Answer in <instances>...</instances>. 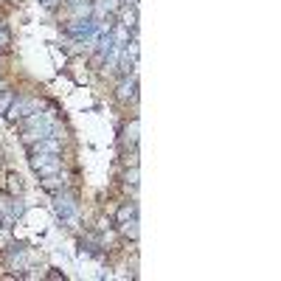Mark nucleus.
I'll return each instance as SVG.
<instances>
[{
    "instance_id": "1",
    "label": "nucleus",
    "mask_w": 281,
    "mask_h": 281,
    "mask_svg": "<svg viewBox=\"0 0 281 281\" xmlns=\"http://www.w3.org/2000/svg\"><path fill=\"white\" fill-rule=\"evenodd\" d=\"M31 169L37 171L40 178L59 174L62 171V158L56 152H37V155H31Z\"/></svg>"
},
{
    "instance_id": "2",
    "label": "nucleus",
    "mask_w": 281,
    "mask_h": 281,
    "mask_svg": "<svg viewBox=\"0 0 281 281\" xmlns=\"http://www.w3.org/2000/svg\"><path fill=\"white\" fill-rule=\"evenodd\" d=\"M37 110H40V104L34 101V98H14L9 113H6V118L9 121H20V118L31 116V113H37Z\"/></svg>"
},
{
    "instance_id": "3",
    "label": "nucleus",
    "mask_w": 281,
    "mask_h": 281,
    "mask_svg": "<svg viewBox=\"0 0 281 281\" xmlns=\"http://www.w3.org/2000/svg\"><path fill=\"white\" fill-rule=\"evenodd\" d=\"M116 96L121 98V101H129V98H138V79H129V76H124L121 82H118V90H116Z\"/></svg>"
},
{
    "instance_id": "4",
    "label": "nucleus",
    "mask_w": 281,
    "mask_h": 281,
    "mask_svg": "<svg viewBox=\"0 0 281 281\" xmlns=\"http://www.w3.org/2000/svg\"><path fill=\"white\" fill-rule=\"evenodd\" d=\"M40 186H43L45 191H51V194H59V191L65 189V180H62V171H59V174H48V178H40Z\"/></svg>"
},
{
    "instance_id": "5",
    "label": "nucleus",
    "mask_w": 281,
    "mask_h": 281,
    "mask_svg": "<svg viewBox=\"0 0 281 281\" xmlns=\"http://www.w3.org/2000/svg\"><path fill=\"white\" fill-rule=\"evenodd\" d=\"M121 236L124 239H138V220H135V217H129L127 222H121Z\"/></svg>"
},
{
    "instance_id": "6",
    "label": "nucleus",
    "mask_w": 281,
    "mask_h": 281,
    "mask_svg": "<svg viewBox=\"0 0 281 281\" xmlns=\"http://www.w3.org/2000/svg\"><path fill=\"white\" fill-rule=\"evenodd\" d=\"M121 20L124 23H118V25H124V28H138V14H135V6L132 9H124V14H121Z\"/></svg>"
},
{
    "instance_id": "7",
    "label": "nucleus",
    "mask_w": 281,
    "mask_h": 281,
    "mask_svg": "<svg viewBox=\"0 0 281 281\" xmlns=\"http://www.w3.org/2000/svg\"><path fill=\"white\" fill-rule=\"evenodd\" d=\"M9 211H12V220H20V217L25 214V205H23V200L12 194V200H9Z\"/></svg>"
},
{
    "instance_id": "8",
    "label": "nucleus",
    "mask_w": 281,
    "mask_h": 281,
    "mask_svg": "<svg viewBox=\"0 0 281 281\" xmlns=\"http://www.w3.org/2000/svg\"><path fill=\"white\" fill-rule=\"evenodd\" d=\"M14 98H17V96H14V90H9V87H6L3 93H0V113H3V116L9 113V107H12Z\"/></svg>"
},
{
    "instance_id": "9",
    "label": "nucleus",
    "mask_w": 281,
    "mask_h": 281,
    "mask_svg": "<svg viewBox=\"0 0 281 281\" xmlns=\"http://www.w3.org/2000/svg\"><path fill=\"white\" fill-rule=\"evenodd\" d=\"M129 217H135V202H124L121 208H118V214H116V220L118 222H127Z\"/></svg>"
},
{
    "instance_id": "10",
    "label": "nucleus",
    "mask_w": 281,
    "mask_h": 281,
    "mask_svg": "<svg viewBox=\"0 0 281 281\" xmlns=\"http://www.w3.org/2000/svg\"><path fill=\"white\" fill-rule=\"evenodd\" d=\"M20 191H23V178L12 171V174H9V194H14V197H17Z\"/></svg>"
},
{
    "instance_id": "11",
    "label": "nucleus",
    "mask_w": 281,
    "mask_h": 281,
    "mask_svg": "<svg viewBox=\"0 0 281 281\" xmlns=\"http://www.w3.org/2000/svg\"><path fill=\"white\" fill-rule=\"evenodd\" d=\"M124 183H127V186H132V189L138 186V166H132V169L127 171V178H124Z\"/></svg>"
},
{
    "instance_id": "12",
    "label": "nucleus",
    "mask_w": 281,
    "mask_h": 281,
    "mask_svg": "<svg viewBox=\"0 0 281 281\" xmlns=\"http://www.w3.org/2000/svg\"><path fill=\"white\" fill-rule=\"evenodd\" d=\"M116 0H98V12H116Z\"/></svg>"
},
{
    "instance_id": "13",
    "label": "nucleus",
    "mask_w": 281,
    "mask_h": 281,
    "mask_svg": "<svg viewBox=\"0 0 281 281\" xmlns=\"http://www.w3.org/2000/svg\"><path fill=\"white\" fill-rule=\"evenodd\" d=\"M127 138H129V144H135V140H138V121H132V127L127 129Z\"/></svg>"
},
{
    "instance_id": "14",
    "label": "nucleus",
    "mask_w": 281,
    "mask_h": 281,
    "mask_svg": "<svg viewBox=\"0 0 281 281\" xmlns=\"http://www.w3.org/2000/svg\"><path fill=\"white\" fill-rule=\"evenodd\" d=\"M104 62H107V59H104V54H96V56L90 59V65H93V67H101Z\"/></svg>"
},
{
    "instance_id": "15",
    "label": "nucleus",
    "mask_w": 281,
    "mask_h": 281,
    "mask_svg": "<svg viewBox=\"0 0 281 281\" xmlns=\"http://www.w3.org/2000/svg\"><path fill=\"white\" fill-rule=\"evenodd\" d=\"M124 163H127V166H138V152H132L129 158H124Z\"/></svg>"
},
{
    "instance_id": "16",
    "label": "nucleus",
    "mask_w": 281,
    "mask_h": 281,
    "mask_svg": "<svg viewBox=\"0 0 281 281\" xmlns=\"http://www.w3.org/2000/svg\"><path fill=\"white\" fill-rule=\"evenodd\" d=\"M40 3H43L45 9H56V6H59V0H40Z\"/></svg>"
},
{
    "instance_id": "17",
    "label": "nucleus",
    "mask_w": 281,
    "mask_h": 281,
    "mask_svg": "<svg viewBox=\"0 0 281 281\" xmlns=\"http://www.w3.org/2000/svg\"><path fill=\"white\" fill-rule=\"evenodd\" d=\"M48 278L59 281V278H65V273H59V270H51V273H48Z\"/></svg>"
},
{
    "instance_id": "18",
    "label": "nucleus",
    "mask_w": 281,
    "mask_h": 281,
    "mask_svg": "<svg viewBox=\"0 0 281 281\" xmlns=\"http://www.w3.org/2000/svg\"><path fill=\"white\" fill-rule=\"evenodd\" d=\"M3 90H6V82H3V79H0V93H3Z\"/></svg>"
}]
</instances>
